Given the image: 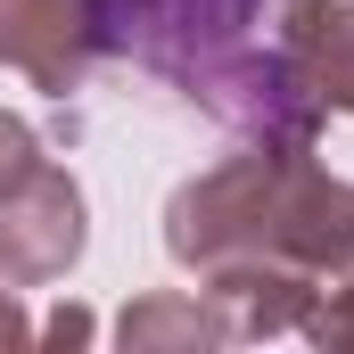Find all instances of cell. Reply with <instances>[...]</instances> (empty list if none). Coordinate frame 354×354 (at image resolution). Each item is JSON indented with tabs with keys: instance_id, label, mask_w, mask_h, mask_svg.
Instances as JSON below:
<instances>
[{
	"instance_id": "277c9868",
	"label": "cell",
	"mask_w": 354,
	"mask_h": 354,
	"mask_svg": "<svg viewBox=\"0 0 354 354\" xmlns=\"http://www.w3.org/2000/svg\"><path fill=\"white\" fill-rule=\"evenodd\" d=\"M83 58H91L83 0H0V66H17L41 91H75Z\"/></svg>"
},
{
	"instance_id": "7a4b0ae2",
	"label": "cell",
	"mask_w": 354,
	"mask_h": 354,
	"mask_svg": "<svg viewBox=\"0 0 354 354\" xmlns=\"http://www.w3.org/2000/svg\"><path fill=\"white\" fill-rule=\"evenodd\" d=\"M83 256V189L75 174H58L50 157L0 198V272L17 288H41Z\"/></svg>"
},
{
	"instance_id": "30bf717a",
	"label": "cell",
	"mask_w": 354,
	"mask_h": 354,
	"mask_svg": "<svg viewBox=\"0 0 354 354\" xmlns=\"http://www.w3.org/2000/svg\"><path fill=\"white\" fill-rule=\"evenodd\" d=\"M25 338H33V322H25V313H17V297L0 288V354H8V346H25Z\"/></svg>"
},
{
	"instance_id": "ba28073f",
	"label": "cell",
	"mask_w": 354,
	"mask_h": 354,
	"mask_svg": "<svg viewBox=\"0 0 354 354\" xmlns=\"http://www.w3.org/2000/svg\"><path fill=\"white\" fill-rule=\"evenodd\" d=\"M41 165V140H33V124L25 115H0V198L17 189V181Z\"/></svg>"
},
{
	"instance_id": "52a82bcc",
	"label": "cell",
	"mask_w": 354,
	"mask_h": 354,
	"mask_svg": "<svg viewBox=\"0 0 354 354\" xmlns=\"http://www.w3.org/2000/svg\"><path fill=\"white\" fill-rule=\"evenodd\" d=\"M313 346L330 354H354V272H338V280H322V297L305 305V322H297Z\"/></svg>"
},
{
	"instance_id": "9c48e42d",
	"label": "cell",
	"mask_w": 354,
	"mask_h": 354,
	"mask_svg": "<svg viewBox=\"0 0 354 354\" xmlns=\"http://www.w3.org/2000/svg\"><path fill=\"white\" fill-rule=\"evenodd\" d=\"M41 346H91V313L83 305H58V313L41 322Z\"/></svg>"
},
{
	"instance_id": "6da1fadb",
	"label": "cell",
	"mask_w": 354,
	"mask_h": 354,
	"mask_svg": "<svg viewBox=\"0 0 354 354\" xmlns=\"http://www.w3.org/2000/svg\"><path fill=\"white\" fill-rule=\"evenodd\" d=\"M297 149H231L214 174L181 181L174 206H165V248L174 264L189 272H214V264H239V256H272V189H280V165Z\"/></svg>"
},
{
	"instance_id": "3957f363",
	"label": "cell",
	"mask_w": 354,
	"mask_h": 354,
	"mask_svg": "<svg viewBox=\"0 0 354 354\" xmlns=\"http://www.w3.org/2000/svg\"><path fill=\"white\" fill-rule=\"evenodd\" d=\"M198 280H206V305L223 313L231 338H280V330H297L305 305L322 297L313 272L280 264V256H239V264H214V272H198Z\"/></svg>"
},
{
	"instance_id": "5b68a950",
	"label": "cell",
	"mask_w": 354,
	"mask_h": 354,
	"mask_svg": "<svg viewBox=\"0 0 354 354\" xmlns=\"http://www.w3.org/2000/svg\"><path fill=\"white\" fill-rule=\"evenodd\" d=\"M280 58L322 107H354V0H288Z\"/></svg>"
},
{
	"instance_id": "8992f818",
	"label": "cell",
	"mask_w": 354,
	"mask_h": 354,
	"mask_svg": "<svg viewBox=\"0 0 354 354\" xmlns=\"http://www.w3.org/2000/svg\"><path fill=\"white\" fill-rule=\"evenodd\" d=\"M223 338L231 330H223V313L206 297H140L115 322V346L124 354H198V346H223Z\"/></svg>"
}]
</instances>
